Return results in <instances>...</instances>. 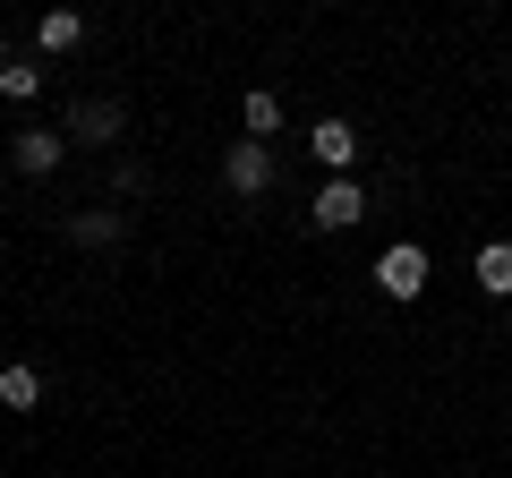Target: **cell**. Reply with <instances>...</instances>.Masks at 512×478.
<instances>
[{
    "label": "cell",
    "instance_id": "1",
    "mask_svg": "<svg viewBox=\"0 0 512 478\" xmlns=\"http://www.w3.org/2000/svg\"><path fill=\"white\" fill-rule=\"evenodd\" d=\"M222 180H231V197H265V188H274V154L256 146V137H239V146L222 154Z\"/></svg>",
    "mask_w": 512,
    "mask_h": 478
},
{
    "label": "cell",
    "instance_id": "2",
    "mask_svg": "<svg viewBox=\"0 0 512 478\" xmlns=\"http://www.w3.org/2000/svg\"><path fill=\"white\" fill-rule=\"evenodd\" d=\"M376 291H384V299H419V291H427V257H419V248H384Z\"/></svg>",
    "mask_w": 512,
    "mask_h": 478
},
{
    "label": "cell",
    "instance_id": "3",
    "mask_svg": "<svg viewBox=\"0 0 512 478\" xmlns=\"http://www.w3.org/2000/svg\"><path fill=\"white\" fill-rule=\"evenodd\" d=\"M308 214H316V231H350V222H359V214H367V197H359V180H333V188H325V197H316V205H308Z\"/></svg>",
    "mask_w": 512,
    "mask_h": 478
},
{
    "label": "cell",
    "instance_id": "4",
    "mask_svg": "<svg viewBox=\"0 0 512 478\" xmlns=\"http://www.w3.org/2000/svg\"><path fill=\"white\" fill-rule=\"evenodd\" d=\"M60 146H69V129H18V171H26V180L60 171Z\"/></svg>",
    "mask_w": 512,
    "mask_h": 478
},
{
    "label": "cell",
    "instance_id": "5",
    "mask_svg": "<svg viewBox=\"0 0 512 478\" xmlns=\"http://www.w3.org/2000/svg\"><path fill=\"white\" fill-rule=\"evenodd\" d=\"M308 146H316V163H333V171H350V163H359V129H350V120H316V137H308Z\"/></svg>",
    "mask_w": 512,
    "mask_h": 478
},
{
    "label": "cell",
    "instance_id": "6",
    "mask_svg": "<svg viewBox=\"0 0 512 478\" xmlns=\"http://www.w3.org/2000/svg\"><path fill=\"white\" fill-rule=\"evenodd\" d=\"M120 120H128V111H120V103H111V94H103V103H77L69 137H86V146H111V137H120Z\"/></svg>",
    "mask_w": 512,
    "mask_h": 478
},
{
    "label": "cell",
    "instance_id": "7",
    "mask_svg": "<svg viewBox=\"0 0 512 478\" xmlns=\"http://www.w3.org/2000/svg\"><path fill=\"white\" fill-rule=\"evenodd\" d=\"M470 274H478V291H487V299H512V239H487Z\"/></svg>",
    "mask_w": 512,
    "mask_h": 478
},
{
    "label": "cell",
    "instance_id": "8",
    "mask_svg": "<svg viewBox=\"0 0 512 478\" xmlns=\"http://www.w3.org/2000/svg\"><path fill=\"white\" fill-rule=\"evenodd\" d=\"M0 402H9V410H35L43 402V376L26 368V359H9V368H0Z\"/></svg>",
    "mask_w": 512,
    "mask_h": 478
},
{
    "label": "cell",
    "instance_id": "9",
    "mask_svg": "<svg viewBox=\"0 0 512 478\" xmlns=\"http://www.w3.org/2000/svg\"><path fill=\"white\" fill-rule=\"evenodd\" d=\"M120 231H128L120 214H69V239H77V248H120Z\"/></svg>",
    "mask_w": 512,
    "mask_h": 478
},
{
    "label": "cell",
    "instance_id": "10",
    "mask_svg": "<svg viewBox=\"0 0 512 478\" xmlns=\"http://www.w3.org/2000/svg\"><path fill=\"white\" fill-rule=\"evenodd\" d=\"M77 43H86V18L77 9H52L43 18V52H77Z\"/></svg>",
    "mask_w": 512,
    "mask_h": 478
},
{
    "label": "cell",
    "instance_id": "11",
    "mask_svg": "<svg viewBox=\"0 0 512 478\" xmlns=\"http://www.w3.org/2000/svg\"><path fill=\"white\" fill-rule=\"evenodd\" d=\"M35 86H43V69H26V60H0V94H9V103H26Z\"/></svg>",
    "mask_w": 512,
    "mask_h": 478
},
{
    "label": "cell",
    "instance_id": "12",
    "mask_svg": "<svg viewBox=\"0 0 512 478\" xmlns=\"http://www.w3.org/2000/svg\"><path fill=\"white\" fill-rule=\"evenodd\" d=\"M239 120H248V137H265V129L282 120V103H274V94H248V103H239Z\"/></svg>",
    "mask_w": 512,
    "mask_h": 478
}]
</instances>
